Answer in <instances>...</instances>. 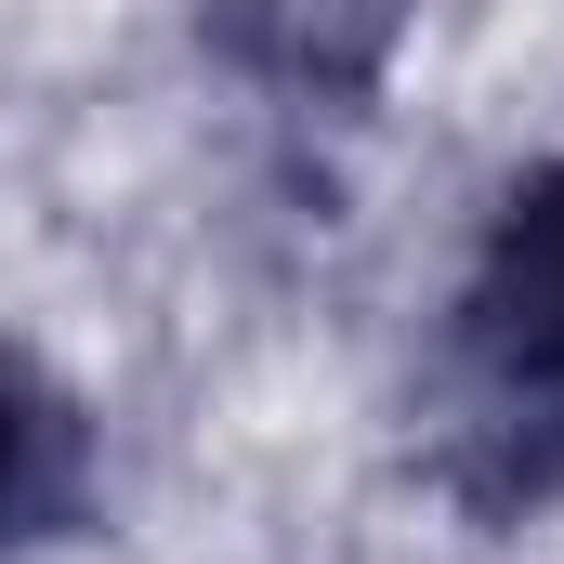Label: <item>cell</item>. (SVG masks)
<instances>
[{
	"mask_svg": "<svg viewBox=\"0 0 564 564\" xmlns=\"http://www.w3.org/2000/svg\"><path fill=\"white\" fill-rule=\"evenodd\" d=\"M421 421H433V486L486 539L564 512V144L486 197L459 276L433 302Z\"/></svg>",
	"mask_w": 564,
	"mask_h": 564,
	"instance_id": "cell-1",
	"label": "cell"
},
{
	"mask_svg": "<svg viewBox=\"0 0 564 564\" xmlns=\"http://www.w3.org/2000/svg\"><path fill=\"white\" fill-rule=\"evenodd\" d=\"M197 53L289 119H368L421 40V0H184Z\"/></svg>",
	"mask_w": 564,
	"mask_h": 564,
	"instance_id": "cell-2",
	"label": "cell"
},
{
	"mask_svg": "<svg viewBox=\"0 0 564 564\" xmlns=\"http://www.w3.org/2000/svg\"><path fill=\"white\" fill-rule=\"evenodd\" d=\"M106 525V421L93 394L0 328V564H40Z\"/></svg>",
	"mask_w": 564,
	"mask_h": 564,
	"instance_id": "cell-3",
	"label": "cell"
}]
</instances>
